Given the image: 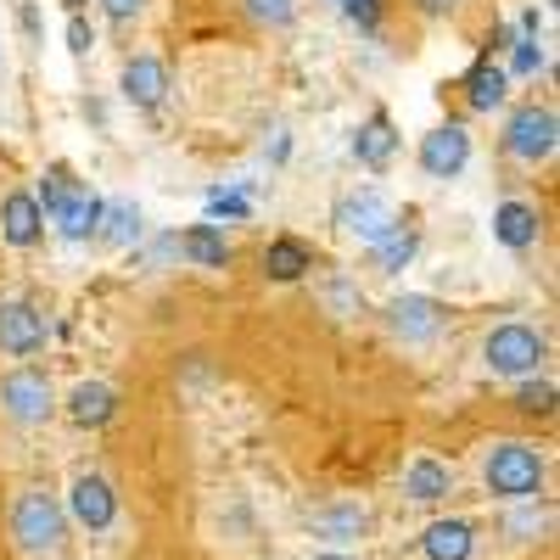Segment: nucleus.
<instances>
[{"instance_id":"1","label":"nucleus","mask_w":560,"mask_h":560,"mask_svg":"<svg viewBox=\"0 0 560 560\" xmlns=\"http://www.w3.org/2000/svg\"><path fill=\"white\" fill-rule=\"evenodd\" d=\"M12 544L28 560H51L68 544V510L51 488H23L12 499Z\"/></svg>"},{"instance_id":"2","label":"nucleus","mask_w":560,"mask_h":560,"mask_svg":"<svg viewBox=\"0 0 560 560\" xmlns=\"http://www.w3.org/2000/svg\"><path fill=\"white\" fill-rule=\"evenodd\" d=\"M544 477H549L544 454H538L533 443H516V438H510V443H493L488 459H482V482H488V493L504 499V504L538 499V493H544Z\"/></svg>"},{"instance_id":"3","label":"nucleus","mask_w":560,"mask_h":560,"mask_svg":"<svg viewBox=\"0 0 560 560\" xmlns=\"http://www.w3.org/2000/svg\"><path fill=\"white\" fill-rule=\"evenodd\" d=\"M544 359H549V337L533 331V325H522V319H504L482 337V364L493 370V376H516V382L538 376Z\"/></svg>"},{"instance_id":"4","label":"nucleus","mask_w":560,"mask_h":560,"mask_svg":"<svg viewBox=\"0 0 560 560\" xmlns=\"http://www.w3.org/2000/svg\"><path fill=\"white\" fill-rule=\"evenodd\" d=\"M0 415L12 420V427H45V420L57 415V387L45 370L34 364H18L0 376Z\"/></svg>"},{"instance_id":"5","label":"nucleus","mask_w":560,"mask_h":560,"mask_svg":"<svg viewBox=\"0 0 560 560\" xmlns=\"http://www.w3.org/2000/svg\"><path fill=\"white\" fill-rule=\"evenodd\" d=\"M555 147H560V118H555V107H538V102H527V107H516L504 118V152L516 158V163H549L555 158Z\"/></svg>"},{"instance_id":"6","label":"nucleus","mask_w":560,"mask_h":560,"mask_svg":"<svg viewBox=\"0 0 560 560\" xmlns=\"http://www.w3.org/2000/svg\"><path fill=\"white\" fill-rule=\"evenodd\" d=\"M415 163L427 179H459L465 168H471V129H465L459 118L438 124L420 135V147H415Z\"/></svg>"},{"instance_id":"7","label":"nucleus","mask_w":560,"mask_h":560,"mask_svg":"<svg viewBox=\"0 0 560 560\" xmlns=\"http://www.w3.org/2000/svg\"><path fill=\"white\" fill-rule=\"evenodd\" d=\"M337 224H342V236H353L359 247H376L398 224V213H393L387 191H376V185H353V191L337 202Z\"/></svg>"},{"instance_id":"8","label":"nucleus","mask_w":560,"mask_h":560,"mask_svg":"<svg viewBox=\"0 0 560 560\" xmlns=\"http://www.w3.org/2000/svg\"><path fill=\"white\" fill-rule=\"evenodd\" d=\"M382 319H387V331H393L398 342L427 348V342H438V331H443V303L427 298V292H404V298H393V303L382 308Z\"/></svg>"},{"instance_id":"9","label":"nucleus","mask_w":560,"mask_h":560,"mask_svg":"<svg viewBox=\"0 0 560 560\" xmlns=\"http://www.w3.org/2000/svg\"><path fill=\"white\" fill-rule=\"evenodd\" d=\"M102 208H107V197H96L84 179H68V191H62L51 208H45V219L57 224V236H62V242H96Z\"/></svg>"},{"instance_id":"10","label":"nucleus","mask_w":560,"mask_h":560,"mask_svg":"<svg viewBox=\"0 0 560 560\" xmlns=\"http://www.w3.org/2000/svg\"><path fill=\"white\" fill-rule=\"evenodd\" d=\"M62 510H68V522H79L84 533H107L118 522V493H113V482L102 471H79Z\"/></svg>"},{"instance_id":"11","label":"nucleus","mask_w":560,"mask_h":560,"mask_svg":"<svg viewBox=\"0 0 560 560\" xmlns=\"http://www.w3.org/2000/svg\"><path fill=\"white\" fill-rule=\"evenodd\" d=\"M45 314L28 303V298H0V353H12V359H28L45 348Z\"/></svg>"},{"instance_id":"12","label":"nucleus","mask_w":560,"mask_h":560,"mask_svg":"<svg viewBox=\"0 0 560 560\" xmlns=\"http://www.w3.org/2000/svg\"><path fill=\"white\" fill-rule=\"evenodd\" d=\"M118 90H124L129 107L158 113V107L168 102V62H158V57H129L124 73H118Z\"/></svg>"},{"instance_id":"13","label":"nucleus","mask_w":560,"mask_h":560,"mask_svg":"<svg viewBox=\"0 0 560 560\" xmlns=\"http://www.w3.org/2000/svg\"><path fill=\"white\" fill-rule=\"evenodd\" d=\"M538 236H544V213H538L533 202L504 197V202L493 208V242H499V247H510V253H533Z\"/></svg>"},{"instance_id":"14","label":"nucleus","mask_w":560,"mask_h":560,"mask_svg":"<svg viewBox=\"0 0 560 560\" xmlns=\"http://www.w3.org/2000/svg\"><path fill=\"white\" fill-rule=\"evenodd\" d=\"M39 236H45V213H39L34 191H7V197H0V242L28 253Z\"/></svg>"},{"instance_id":"15","label":"nucleus","mask_w":560,"mask_h":560,"mask_svg":"<svg viewBox=\"0 0 560 560\" xmlns=\"http://www.w3.org/2000/svg\"><path fill=\"white\" fill-rule=\"evenodd\" d=\"M308 527H314L325 544H353V538H364V533H370V510H364V504H353V499H337V504L308 510Z\"/></svg>"},{"instance_id":"16","label":"nucleus","mask_w":560,"mask_h":560,"mask_svg":"<svg viewBox=\"0 0 560 560\" xmlns=\"http://www.w3.org/2000/svg\"><path fill=\"white\" fill-rule=\"evenodd\" d=\"M62 409H68L73 427L96 432V427H107V420L118 415V393L107 382H73V393L62 398Z\"/></svg>"},{"instance_id":"17","label":"nucleus","mask_w":560,"mask_h":560,"mask_svg":"<svg viewBox=\"0 0 560 560\" xmlns=\"http://www.w3.org/2000/svg\"><path fill=\"white\" fill-rule=\"evenodd\" d=\"M353 158L364 163V168H387L393 158H398V124L387 118V113H370L359 129H353Z\"/></svg>"},{"instance_id":"18","label":"nucleus","mask_w":560,"mask_h":560,"mask_svg":"<svg viewBox=\"0 0 560 560\" xmlns=\"http://www.w3.org/2000/svg\"><path fill=\"white\" fill-rule=\"evenodd\" d=\"M96 242L102 247H140L147 242V213H140V202H129V197H113L107 208H102V224H96Z\"/></svg>"},{"instance_id":"19","label":"nucleus","mask_w":560,"mask_h":560,"mask_svg":"<svg viewBox=\"0 0 560 560\" xmlns=\"http://www.w3.org/2000/svg\"><path fill=\"white\" fill-rule=\"evenodd\" d=\"M404 493H409L415 504H438V499H448V493H454L448 459H438V454H415V459L404 465Z\"/></svg>"},{"instance_id":"20","label":"nucleus","mask_w":560,"mask_h":560,"mask_svg":"<svg viewBox=\"0 0 560 560\" xmlns=\"http://www.w3.org/2000/svg\"><path fill=\"white\" fill-rule=\"evenodd\" d=\"M471 549H477V527L459 522V516L432 522L427 533H420V555L427 560H471Z\"/></svg>"},{"instance_id":"21","label":"nucleus","mask_w":560,"mask_h":560,"mask_svg":"<svg viewBox=\"0 0 560 560\" xmlns=\"http://www.w3.org/2000/svg\"><path fill=\"white\" fill-rule=\"evenodd\" d=\"M459 90H465V107H471V113H493V107H504V96H510V79H504L499 62L477 57L471 73L459 79Z\"/></svg>"},{"instance_id":"22","label":"nucleus","mask_w":560,"mask_h":560,"mask_svg":"<svg viewBox=\"0 0 560 560\" xmlns=\"http://www.w3.org/2000/svg\"><path fill=\"white\" fill-rule=\"evenodd\" d=\"M308 269H314V247H308L303 236H275V242L264 247V275H269V280H280V287L303 280Z\"/></svg>"},{"instance_id":"23","label":"nucleus","mask_w":560,"mask_h":560,"mask_svg":"<svg viewBox=\"0 0 560 560\" xmlns=\"http://www.w3.org/2000/svg\"><path fill=\"white\" fill-rule=\"evenodd\" d=\"M179 258L185 264H197V269H224L230 264V242H224V230L219 224H191V230H179Z\"/></svg>"},{"instance_id":"24","label":"nucleus","mask_w":560,"mask_h":560,"mask_svg":"<svg viewBox=\"0 0 560 560\" xmlns=\"http://www.w3.org/2000/svg\"><path fill=\"white\" fill-rule=\"evenodd\" d=\"M415 253H420V230H415V219H409V213L387 230V236H382L376 247H370V258H376V269H382V275L409 269V264H415Z\"/></svg>"},{"instance_id":"25","label":"nucleus","mask_w":560,"mask_h":560,"mask_svg":"<svg viewBox=\"0 0 560 560\" xmlns=\"http://www.w3.org/2000/svg\"><path fill=\"white\" fill-rule=\"evenodd\" d=\"M544 68H549L544 39H527V34H516V45H510V68H504V79H538Z\"/></svg>"},{"instance_id":"26","label":"nucleus","mask_w":560,"mask_h":560,"mask_svg":"<svg viewBox=\"0 0 560 560\" xmlns=\"http://www.w3.org/2000/svg\"><path fill=\"white\" fill-rule=\"evenodd\" d=\"M253 213V202H247V179L242 185H230V191H224V185H213V191H208V224H219V219H247Z\"/></svg>"},{"instance_id":"27","label":"nucleus","mask_w":560,"mask_h":560,"mask_svg":"<svg viewBox=\"0 0 560 560\" xmlns=\"http://www.w3.org/2000/svg\"><path fill=\"white\" fill-rule=\"evenodd\" d=\"M510 538H544L549 533V504H538V499H522L516 510H510Z\"/></svg>"},{"instance_id":"28","label":"nucleus","mask_w":560,"mask_h":560,"mask_svg":"<svg viewBox=\"0 0 560 560\" xmlns=\"http://www.w3.org/2000/svg\"><path fill=\"white\" fill-rule=\"evenodd\" d=\"M242 12H247L253 23H264V28H292L298 0H242Z\"/></svg>"},{"instance_id":"29","label":"nucleus","mask_w":560,"mask_h":560,"mask_svg":"<svg viewBox=\"0 0 560 560\" xmlns=\"http://www.w3.org/2000/svg\"><path fill=\"white\" fill-rule=\"evenodd\" d=\"M516 409H522V415H549V409H555V382H549V376H522Z\"/></svg>"},{"instance_id":"30","label":"nucleus","mask_w":560,"mask_h":560,"mask_svg":"<svg viewBox=\"0 0 560 560\" xmlns=\"http://www.w3.org/2000/svg\"><path fill=\"white\" fill-rule=\"evenodd\" d=\"M337 7H342L364 34H376V28H382V0H337Z\"/></svg>"},{"instance_id":"31","label":"nucleus","mask_w":560,"mask_h":560,"mask_svg":"<svg viewBox=\"0 0 560 560\" xmlns=\"http://www.w3.org/2000/svg\"><path fill=\"white\" fill-rule=\"evenodd\" d=\"M90 45H96V28L84 23V12H68V51H73V57H84Z\"/></svg>"},{"instance_id":"32","label":"nucleus","mask_w":560,"mask_h":560,"mask_svg":"<svg viewBox=\"0 0 560 560\" xmlns=\"http://www.w3.org/2000/svg\"><path fill=\"white\" fill-rule=\"evenodd\" d=\"M325 298H331V308H337V314H359V303H364V298H359V287H348L342 275L331 280V287H325Z\"/></svg>"},{"instance_id":"33","label":"nucleus","mask_w":560,"mask_h":560,"mask_svg":"<svg viewBox=\"0 0 560 560\" xmlns=\"http://www.w3.org/2000/svg\"><path fill=\"white\" fill-rule=\"evenodd\" d=\"M102 12H107L113 23H135L140 12H147V0H102Z\"/></svg>"},{"instance_id":"34","label":"nucleus","mask_w":560,"mask_h":560,"mask_svg":"<svg viewBox=\"0 0 560 560\" xmlns=\"http://www.w3.org/2000/svg\"><path fill=\"white\" fill-rule=\"evenodd\" d=\"M454 7H459V0H415V12H420V18H448Z\"/></svg>"},{"instance_id":"35","label":"nucleus","mask_w":560,"mask_h":560,"mask_svg":"<svg viewBox=\"0 0 560 560\" xmlns=\"http://www.w3.org/2000/svg\"><path fill=\"white\" fill-rule=\"evenodd\" d=\"M269 163H287V152H292V140H287V129H275V140H269Z\"/></svg>"},{"instance_id":"36","label":"nucleus","mask_w":560,"mask_h":560,"mask_svg":"<svg viewBox=\"0 0 560 560\" xmlns=\"http://www.w3.org/2000/svg\"><path fill=\"white\" fill-rule=\"evenodd\" d=\"M314 560H353V555H342V549H319Z\"/></svg>"},{"instance_id":"37","label":"nucleus","mask_w":560,"mask_h":560,"mask_svg":"<svg viewBox=\"0 0 560 560\" xmlns=\"http://www.w3.org/2000/svg\"><path fill=\"white\" fill-rule=\"evenodd\" d=\"M62 7H68V12H84V7H90V0H62Z\"/></svg>"}]
</instances>
